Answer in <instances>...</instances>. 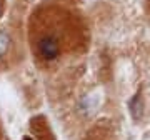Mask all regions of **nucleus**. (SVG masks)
I'll list each match as a JSON object with an SVG mask.
<instances>
[{
	"label": "nucleus",
	"mask_w": 150,
	"mask_h": 140,
	"mask_svg": "<svg viewBox=\"0 0 150 140\" xmlns=\"http://www.w3.org/2000/svg\"><path fill=\"white\" fill-rule=\"evenodd\" d=\"M37 49L40 57H43L45 60H54L59 55V42H57V38L47 35V37H42L38 40Z\"/></svg>",
	"instance_id": "obj_1"
},
{
	"label": "nucleus",
	"mask_w": 150,
	"mask_h": 140,
	"mask_svg": "<svg viewBox=\"0 0 150 140\" xmlns=\"http://www.w3.org/2000/svg\"><path fill=\"white\" fill-rule=\"evenodd\" d=\"M98 103H100V93L98 92H95V93H90L88 97L83 100V105L87 107V110H88V113H93L97 110V107H98Z\"/></svg>",
	"instance_id": "obj_2"
},
{
	"label": "nucleus",
	"mask_w": 150,
	"mask_h": 140,
	"mask_svg": "<svg viewBox=\"0 0 150 140\" xmlns=\"http://www.w3.org/2000/svg\"><path fill=\"white\" fill-rule=\"evenodd\" d=\"M10 49V37L5 32H0V59L8 52Z\"/></svg>",
	"instance_id": "obj_3"
},
{
	"label": "nucleus",
	"mask_w": 150,
	"mask_h": 140,
	"mask_svg": "<svg viewBox=\"0 0 150 140\" xmlns=\"http://www.w3.org/2000/svg\"><path fill=\"white\" fill-rule=\"evenodd\" d=\"M0 12H2V0H0Z\"/></svg>",
	"instance_id": "obj_4"
}]
</instances>
